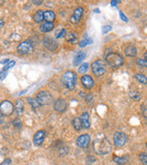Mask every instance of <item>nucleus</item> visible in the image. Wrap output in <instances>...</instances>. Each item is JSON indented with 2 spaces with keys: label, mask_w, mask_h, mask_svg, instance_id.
Listing matches in <instances>:
<instances>
[{
  "label": "nucleus",
  "mask_w": 147,
  "mask_h": 165,
  "mask_svg": "<svg viewBox=\"0 0 147 165\" xmlns=\"http://www.w3.org/2000/svg\"><path fill=\"white\" fill-rule=\"evenodd\" d=\"M94 151L99 155H105L111 151L112 146L110 141L104 134H98L93 141Z\"/></svg>",
  "instance_id": "1"
},
{
  "label": "nucleus",
  "mask_w": 147,
  "mask_h": 165,
  "mask_svg": "<svg viewBox=\"0 0 147 165\" xmlns=\"http://www.w3.org/2000/svg\"><path fill=\"white\" fill-rule=\"evenodd\" d=\"M106 63L107 64L110 66L112 69L119 68L123 64L124 61H123V57L116 52H110L108 55H106Z\"/></svg>",
  "instance_id": "2"
},
{
  "label": "nucleus",
  "mask_w": 147,
  "mask_h": 165,
  "mask_svg": "<svg viewBox=\"0 0 147 165\" xmlns=\"http://www.w3.org/2000/svg\"><path fill=\"white\" fill-rule=\"evenodd\" d=\"M76 73L71 71H67L66 72L63 76H62V82L63 84L65 85V87L69 89V90H73L76 87Z\"/></svg>",
  "instance_id": "3"
},
{
  "label": "nucleus",
  "mask_w": 147,
  "mask_h": 165,
  "mask_svg": "<svg viewBox=\"0 0 147 165\" xmlns=\"http://www.w3.org/2000/svg\"><path fill=\"white\" fill-rule=\"evenodd\" d=\"M91 69H92V73L96 76H102L107 72V65L104 61L97 60L91 64Z\"/></svg>",
  "instance_id": "4"
},
{
  "label": "nucleus",
  "mask_w": 147,
  "mask_h": 165,
  "mask_svg": "<svg viewBox=\"0 0 147 165\" xmlns=\"http://www.w3.org/2000/svg\"><path fill=\"white\" fill-rule=\"evenodd\" d=\"M36 100L40 106H47L52 101V96L48 91H41L37 94Z\"/></svg>",
  "instance_id": "5"
},
{
  "label": "nucleus",
  "mask_w": 147,
  "mask_h": 165,
  "mask_svg": "<svg viewBox=\"0 0 147 165\" xmlns=\"http://www.w3.org/2000/svg\"><path fill=\"white\" fill-rule=\"evenodd\" d=\"M17 52H18L19 54H21V55H26V54H29V53L32 52V42L31 40H29L20 42V43L17 45Z\"/></svg>",
  "instance_id": "6"
},
{
  "label": "nucleus",
  "mask_w": 147,
  "mask_h": 165,
  "mask_svg": "<svg viewBox=\"0 0 147 165\" xmlns=\"http://www.w3.org/2000/svg\"><path fill=\"white\" fill-rule=\"evenodd\" d=\"M14 110H15L14 105L10 101L5 100L0 104V113L4 116H10L14 112Z\"/></svg>",
  "instance_id": "7"
},
{
  "label": "nucleus",
  "mask_w": 147,
  "mask_h": 165,
  "mask_svg": "<svg viewBox=\"0 0 147 165\" xmlns=\"http://www.w3.org/2000/svg\"><path fill=\"white\" fill-rule=\"evenodd\" d=\"M128 141V137L123 132H116L113 136V142L116 147H123Z\"/></svg>",
  "instance_id": "8"
},
{
  "label": "nucleus",
  "mask_w": 147,
  "mask_h": 165,
  "mask_svg": "<svg viewBox=\"0 0 147 165\" xmlns=\"http://www.w3.org/2000/svg\"><path fill=\"white\" fill-rule=\"evenodd\" d=\"M43 45L46 49L48 50H51V51H54L59 48L58 42L55 40L51 39L49 36H45L43 38Z\"/></svg>",
  "instance_id": "9"
},
{
  "label": "nucleus",
  "mask_w": 147,
  "mask_h": 165,
  "mask_svg": "<svg viewBox=\"0 0 147 165\" xmlns=\"http://www.w3.org/2000/svg\"><path fill=\"white\" fill-rule=\"evenodd\" d=\"M90 143V136L88 134H83L76 139V145L79 148H86Z\"/></svg>",
  "instance_id": "10"
},
{
  "label": "nucleus",
  "mask_w": 147,
  "mask_h": 165,
  "mask_svg": "<svg viewBox=\"0 0 147 165\" xmlns=\"http://www.w3.org/2000/svg\"><path fill=\"white\" fill-rule=\"evenodd\" d=\"M53 108L55 111L59 112V113H63L65 112L67 108V103L64 98H59L57 99L54 104H53Z\"/></svg>",
  "instance_id": "11"
},
{
  "label": "nucleus",
  "mask_w": 147,
  "mask_h": 165,
  "mask_svg": "<svg viewBox=\"0 0 147 165\" xmlns=\"http://www.w3.org/2000/svg\"><path fill=\"white\" fill-rule=\"evenodd\" d=\"M45 139V132L42 130H39L35 133L33 137V143L35 146H41Z\"/></svg>",
  "instance_id": "12"
},
{
  "label": "nucleus",
  "mask_w": 147,
  "mask_h": 165,
  "mask_svg": "<svg viewBox=\"0 0 147 165\" xmlns=\"http://www.w3.org/2000/svg\"><path fill=\"white\" fill-rule=\"evenodd\" d=\"M81 82L83 84V86L86 89H92L95 85V82L93 78L90 75H84L82 76L81 78Z\"/></svg>",
  "instance_id": "13"
},
{
  "label": "nucleus",
  "mask_w": 147,
  "mask_h": 165,
  "mask_svg": "<svg viewBox=\"0 0 147 165\" xmlns=\"http://www.w3.org/2000/svg\"><path fill=\"white\" fill-rule=\"evenodd\" d=\"M83 12H84V10H83V8H82L81 7L76 8V10L74 11V14L72 15L71 18H70L71 22H72L73 24H77V23L81 20Z\"/></svg>",
  "instance_id": "14"
},
{
  "label": "nucleus",
  "mask_w": 147,
  "mask_h": 165,
  "mask_svg": "<svg viewBox=\"0 0 147 165\" xmlns=\"http://www.w3.org/2000/svg\"><path fill=\"white\" fill-rule=\"evenodd\" d=\"M80 119H81L82 128L84 130H88L90 128V116H89V114L87 112H84L82 114Z\"/></svg>",
  "instance_id": "15"
},
{
  "label": "nucleus",
  "mask_w": 147,
  "mask_h": 165,
  "mask_svg": "<svg viewBox=\"0 0 147 165\" xmlns=\"http://www.w3.org/2000/svg\"><path fill=\"white\" fill-rule=\"evenodd\" d=\"M85 58H86V52H85V51H78V52L74 56L73 64L75 66L79 65L82 62L85 60Z\"/></svg>",
  "instance_id": "16"
},
{
  "label": "nucleus",
  "mask_w": 147,
  "mask_h": 165,
  "mask_svg": "<svg viewBox=\"0 0 147 165\" xmlns=\"http://www.w3.org/2000/svg\"><path fill=\"white\" fill-rule=\"evenodd\" d=\"M124 54L128 57H135L136 54H137V50L134 46L129 45L124 50Z\"/></svg>",
  "instance_id": "17"
},
{
  "label": "nucleus",
  "mask_w": 147,
  "mask_h": 165,
  "mask_svg": "<svg viewBox=\"0 0 147 165\" xmlns=\"http://www.w3.org/2000/svg\"><path fill=\"white\" fill-rule=\"evenodd\" d=\"M15 111H16L17 115L21 116L23 114L24 111V104L22 100H17L15 105Z\"/></svg>",
  "instance_id": "18"
},
{
  "label": "nucleus",
  "mask_w": 147,
  "mask_h": 165,
  "mask_svg": "<svg viewBox=\"0 0 147 165\" xmlns=\"http://www.w3.org/2000/svg\"><path fill=\"white\" fill-rule=\"evenodd\" d=\"M43 18L46 22H53L55 20V13L51 10H47L43 13Z\"/></svg>",
  "instance_id": "19"
},
{
  "label": "nucleus",
  "mask_w": 147,
  "mask_h": 165,
  "mask_svg": "<svg viewBox=\"0 0 147 165\" xmlns=\"http://www.w3.org/2000/svg\"><path fill=\"white\" fill-rule=\"evenodd\" d=\"M53 27H54V25L52 22H45L40 27V31L42 32H49L53 29Z\"/></svg>",
  "instance_id": "20"
},
{
  "label": "nucleus",
  "mask_w": 147,
  "mask_h": 165,
  "mask_svg": "<svg viewBox=\"0 0 147 165\" xmlns=\"http://www.w3.org/2000/svg\"><path fill=\"white\" fill-rule=\"evenodd\" d=\"M43 11L42 10H38L36 13H35V15L33 16V18H34V21L36 22V23H41L44 18H43Z\"/></svg>",
  "instance_id": "21"
},
{
  "label": "nucleus",
  "mask_w": 147,
  "mask_h": 165,
  "mask_svg": "<svg viewBox=\"0 0 147 165\" xmlns=\"http://www.w3.org/2000/svg\"><path fill=\"white\" fill-rule=\"evenodd\" d=\"M73 126H74V129H76V130H82V123L81 119L79 117H75L73 119Z\"/></svg>",
  "instance_id": "22"
},
{
  "label": "nucleus",
  "mask_w": 147,
  "mask_h": 165,
  "mask_svg": "<svg viewBox=\"0 0 147 165\" xmlns=\"http://www.w3.org/2000/svg\"><path fill=\"white\" fill-rule=\"evenodd\" d=\"M135 79L138 81L139 82L143 83V84H147V77L145 74H142V73H136L134 75Z\"/></svg>",
  "instance_id": "23"
},
{
  "label": "nucleus",
  "mask_w": 147,
  "mask_h": 165,
  "mask_svg": "<svg viewBox=\"0 0 147 165\" xmlns=\"http://www.w3.org/2000/svg\"><path fill=\"white\" fill-rule=\"evenodd\" d=\"M78 38H77V35L76 32H71L67 35V41L69 42H72V43H76L77 41Z\"/></svg>",
  "instance_id": "24"
},
{
  "label": "nucleus",
  "mask_w": 147,
  "mask_h": 165,
  "mask_svg": "<svg viewBox=\"0 0 147 165\" xmlns=\"http://www.w3.org/2000/svg\"><path fill=\"white\" fill-rule=\"evenodd\" d=\"M66 33L67 32H66V29H60V30H58V31H55L54 36H55L56 39H62V38L66 37Z\"/></svg>",
  "instance_id": "25"
},
{
  "label": "nucleus",
  "mask_w": 147,
  "mask_h": 165,
  "mask_svg": "<svg viewBox=\"0 0 147 165\" xmlns=\"http://www.w3.org/2000/svg\"><path fill=\"white\" fill-rule=\"evenodd\" d=\"M88 68H89V64L87 63H84L82 64L79 69H78V73H86L87 71H88Z\"/></svg>",
  "instance_id": "26"
},
{
  "label": "nucleus",
  "mask_w": 147,
  "mask_h": 165,
  "mask_svg": "<svg viewBox=\"0 0 147 165\" xmlns=\"http://www.w3.org/2000/svg\"><path fill=\"white\" fill-rule=\"evenodd\" d=\"M92 42H93V40H92V39H91V38H88V39H84L83 40L80 41L79 46H80L81 48H84V47H86V45L91 44Z\"/></svg>",
  "instance_id": "27"
},
{
  "label": "nucleus",
  "mask_w": 147,
  "mask_h": 165,
  "mask_svg": "<svg viewBox=\"0 0 147 165\" xmlns=\"http://www.w3.org/2000/svg\"><path fill=\"white\" fill-rule=\"evenodd\" d=\"M28 100V103L29 104H31V106H32L33 109H36V108H38L39 106H40V105H39V103L37 102V100L36 99H33V98H27Z\"/></svg>",
  "instance_id": "28"
},
{
  "label": "nucleus",
  "mask_w": 147,
  "mask_h": 165,
  "mask_svg": "<svg viewBox=\"0 0 147 165\" xmlns=\"http://www.w3.org/2000/svg\"><path fill=\"white\" fill-rule=\"evenodd\" d=\"M130 97L133 100H135V101H137V100L141 98V95L137 91H131V92H130Z\"/></svg>",
  "instance_id": "29"
},
{
  "label": "nucleus",
  "mask_w": 147,
  "mask_h": 165,
  "mask_svg": "<svg viewBox=\"0 0 147 165\" xmlns=\"http://www.w3.org/2000/svg\"><path fill=\"white\" fill-rule=\"evenodd\" d=\"M139 158H140V161L141 163L144 165H147V153L145 152H142L140 155H139Z\"/></svg>",
  "instance_id": "30"
},
{
  "label": "nucleus",
  "mask_w": 147,
  "mask_h": 165,
  "mask_svg": "<svg viewBox=\"0 0 147 165\" xmlns=\"http://www.w3.org/2000/svg\"><path fill=\"white\" fill-rule=\"evenodd\" d=\"M16 64V62L15 61H10L9 63H7L6 65H4V67L2 68V71H5V72H7V70L8 69H10V68H12L13 66Z\"/></svg>",
  "instance_id": "31"
},
{
  "label": "nucleus",
  "mask_w": 147,
  "mask_h": 165,
  "mask_svg": "<svg viewBox=\"0 0 147 165\" xmlns=\"http://www.w3.org/2000/svg\"><path fill=\"white\" fill-rule=\"evenodd\" d=\"M114 162L118 164L122 165L127 162V160L123 157H114Z\"/></svg>",
  "instance_id": "32"
},
{
  "label": "nucleus",
  "mask_w": 147,
  "mask_h": 165,
  "mask_svg": "<svg viewBox=\"0 0 147 165\" xmlns=\"http://www.w3.org/2000/svg\"><path fill=\"white\" fill-rule=\"evenodd\" d=\"M13 126H14L16 129H17V130L21 129V127H22V123H21V121H20L19 118H15V119L13 120Z\"/></svg>",
  "instance_id": "33"
},
{
  "label": "nucleus",
  "mask_w": 147,
  "mask_h": 165,
  "mask_svg": "<svg viewBox=\"0 0 147 165\" xmlns=\"http://www.w3.org/2000/svg\"><path fill=\"white\" fill-rule=\"evenodd\" d=\"M136 63H137V64L139 66H142V67H147V63L145 61V60H143V59H137V60H136Z\"/></svg>",
  "instance_id": "34"
},
{
  "label": "nucleus",
  "mask_w": 147,
  "mask_h": 165,
  "mask_svg": "<svg viewBox=\"0 0 147 165\" xmlns=\"http://www.w3.org/2000/svg\"><path fill=\"white\" fill-rule=\"evenodd\" d=\"M67 152H68V148L66 147V146L59 148V153H60L62 156H65L66 154H67Z\"/></svg>",
  "instance_id": "35"
},
{
  "label": "nucleus",
  "mask_w": 147,
  "mask_h": 165,
  "mask_svg": "<svg viewBox=\"0 0 147 165\" xmlns=\"http://www.w3.org/2000/svg\"><path fill=\"white\" fill-rule=\"evenodd\" d=\"M111 30H112V28H111L110 26H109V25L104 26V27L102 28V33H103V34H106V33H108L109 31H110Z\"/></svg>",
  "instance_id": "36"
},
{
  "label": "nucleus",
  "mask_w": 147,
  "mask_h": 165,
  "mask_svg": "<svg viewBox=\"0 0 147 165\" xmlns=\"http://www.w3.org/2000/svg\"><path fill=\"white\" fill-rule=\"evenodd\" d=\"M7 75V72H5V71H0V80L1 81H3L5 78H6V76Z\"/></svg>",
  "instance_id": "37"
},
{
  "label": "nucleus",
  "mask_w": 147,
  "mask_h": 165,
  "mask_svg": "<svg viewBox=\"0 0 147 165\" xmlns=\"http://www.w3.org/2000/svg\"><path fill=\"white\" fill-rule=\"evenodd\" d=\"M119 14H120V17L121 18V20H123V21H125V22H128V18H127V16L123 14L122 11H120Z\"/></svg>",
  "instance_id": "38"
},
{
  "label": "nucleus",
  "mask_w": 147,
  "mask_h": 165,
  "mask_svg": "<svg viewBox=\"0 0 147 165\" xmlns=\"http://www.w3.org/2000/svg\"><path fill=\"white\" fill-rule=\"evenodd\" d=\"M10 163H11V161H10L9 159H6V160L1 163V165H10Z\"/></svg>",
  "instance_id": "39"
},
{
  "label": "nucleus",
  "mask_w": 147,
  "mask_h": 165,
  "mask_svg": "<svg viewBox=\"0 0 147 165\" xmlns=\"http://www.w3.org/2000/svg\"><path fill=\"white\" fill-rule=\"evenodd\" d=\"M143 115L145 118H147V106L143 107Z\"/></svg>",
  "instance_id": "40"
},
{
  "label": "nucleus",
  "mask_w": 147,
  "mask_h": 165,
  "mask_svg": "<svg viewBox=\"0 0 147 165\" xmlns=\"http://www.w3.org/2000/svg\"><path fill=\"white\" fill-rule=\"evenodd\" d=\"M7 63H9V60H8V59H4V60H2V61L0 62V64H4V65H6Z\"/></svg>",
  "instance_id": "41"
},
{
  "label": "nucleus",
  "mask_w": 147,
  "mask_h": 165,
  "mask_svg": "<svg viewBox=\"0 0 147 165\" xmlns=\"http://www.w3.org/2000/svg\"><path fill=\"white\" fill-rule=\"evenodd\" d=\"M118 3H120V1H115V0H112V1L110 2V4H111V6H112V7L117 6V4H118Z\"/></svg>",
  "instance_id": "42"
},
{
  "label": "nucleus",
  "mask_w": 147,
  "mask_h": 165,
  "mask_svg": "<svg viewBox=\"0 0 147 165\" xmlns=\"http://www.w3.org/2000/svg\"><path fill=\"white\" fill-rule=\"evenodd\" d=\"M3 122H4V116L0 113V124H2Z\"/></svg>",
  "instance_id": "43"
},
{
  "label": "nucleus",
  "mask_w": 147,
  "mask_h": 165,
  "mask_svg": "<svg viewBox=\"0 0 147 165\" xmlns=\"http://www.w3.org/2000/svg\"><path fill=\"white\" fill-rule=\"evenodd\" d=\"M33 3H34L35 5H38V6H39V5H41V4L42 3V1H33Z\"/></svg>",
  "instance_id": "44"
},
{
  "label": "nucleus",
  "mask_w": 147,
  "mask_h": 165,
  "mask_svg": "<svg viewBox=\"0 0 147 165\" xmlns=\"http://www.w3.org/2000/svg\"><path fill=\"white\" fill-rule=\"evenodd\" d=\"M3 26H4V21L2 19H0V28L3 27Z\"/></svg>",
  "instance_id": "45"
},
{
  "label": "nucleus",
  "mask_w": 147,
  "mask_h": 165,
  "mask_svg": "<svg viewBox=\"0 0 147 165\" xmlns=\"http://www.w3.org/2000/svg\"><path fill=\"white\" fill-rule=\"evenodd\" d=\"M145 61L147 63V51L145 53Z\"/></svg>",
  "instance_id": "46"
},
{
  "label": "nucleus",
  "mask_w": 147,
  "mask_h": 165,
  "mask_svg": "<svg viewBox=\"0 0 147 165\" xmlns=\"http://www.w3.org/2000/svg\"><path fill=\"white\" fill-rule=\"evenodd\" d=\"M94 11H95V12H97V13H99V9H95Z\"/></svg>",
  "instance_id": "47"
},
{
  "label": "nucleus",
  "mask_w": 147,
  "mask_h": 165,
  "mask_svg": "<svg viewBox=\"0 0 147 165\" xmlns=\"http://www.w3.org/2000/svg\"><path fill=\"white\" fill-rule=\"evenodd\" d=\"M146 146H147V142H146Z\"/></svg>",
  "instance_id": "48"
}]
</instances>
